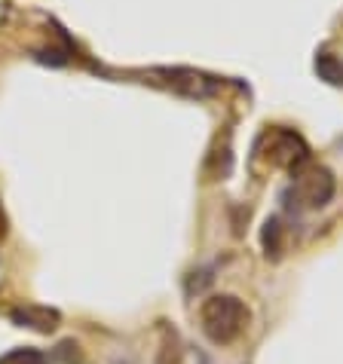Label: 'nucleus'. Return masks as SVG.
Wrapping results in <instances>:
<instances>
[{"instance_id": "f257e3e1", "label": "nucleus", "mask_w": 343, "mask_h": 364, "mask_svg": "<svg viewBox=\"0 0 343 364\" xmlns=\"http://www.w3.org/2000/svg\"><path fill=\"white\" fill-rule=\"evenodd\" d=\"M199 321H203L206 337L211 343H218V346H224V343H233L242 333V328H246V321H248V309H246V303L233 294H218L203 303Z\"/></svg>"}, {"instance_id": "20e7f679", "label": "nucleus", "mask_w": 343, "mask_h": 364, "mask_svg": "<svg viewBox=\"0 0 343 364\" xmlns=\"http://www.w3.org/2000/svg\"><path fill=\"white\" fill-rule=\"evenodd\" d=\"M0 364H46V355H43L40 349L25 346V349H13V352H6V355L0 358Z\"/></svg>"}, {"instance_id": "f03ea898", "label": "nucleus", "mask_w": 343, "mask_h": 364, "mask_svg": "<svg viewBox=\"0 0 343 364\" xmlns=\"http://www.w3.org/2000/svg\"><path fill=\"white\" fill-rule=\"evenodd\" d=\"M9 318L19 328H31L37 333H53L58 328V321H62L58 309H49V306H22V309H13Z\"/></svg>"}, {"instance_id": "7ed1b4c3", "label": "nucleus", "mask_w": 343, "mask_h": 364, "mask_svg": "<svg viewBox=\"0 0 343 364\" xmlns=\"http://www.w3.org/2000/svg\"><path fill=\"white\" fill-rule=\"evenodd\" d=\"M264 251H267V257H279V251H282V227L276 218H270L264 224Z\"/></svg>"}]
</instances>
